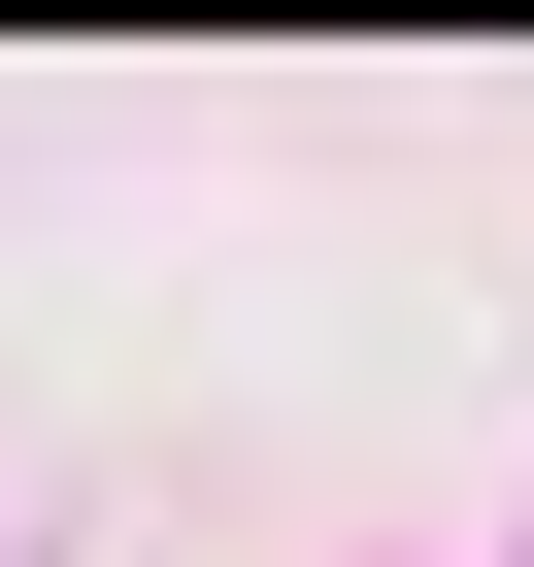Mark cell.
<instances>
[]
</instances>
